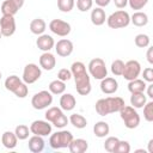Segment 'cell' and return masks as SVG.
<instances>
[{
	"instance_id": "5bb4252c",
	"label": "cell",
	"mask_w": 153,
	"mask_h": 153,
	"mask_svg": "<svg viewBox=\"0 0 153 153\" xmlns=\"http://www.w3.org/2000/svg\"><path fill=\"white\" fill-rule=\"evenodd\" d=\"M0 32L4 37H11L16 32L14 16H2L0 18Z\"/></svg>"
},
{
	"instance_id": "681fc988",
	"label": "cell",
	"mask_w": 153,
	"mask_h": 153,
	"mask_svg": "<svg viewBox=\"0 0 153 153\" xmlns=\"http://www.w3.org/2000/svg\"><path fill=\"white\" fill-rule=\"evenodd\" d=\"M1 37H2V35H1V32H0V39H1Z\"/></svg>"
},
{
	"instance_id": "4fadbf2b",
	"label": "cell",
	"mask_w": 153,
	"mask_h": 153,
	"mask_svg": "<svg viewBox=\"0 0 153 153\" xmlns=\"http://www.w3.org/2000/svg\"><path fill=\"white\" fill-rule=\"evenodd\" d=\"M49 29L53 33L60 36V37H66L71 33V24L62 20V19H53L49 23Z\"/></svg>"
},
{
	"instance_id": "d590c367",
	"label": "cell",
	"mask_w": 153,
	"mask_h": 153,
	"mask_svg": "<svg viewBox=\"0 0 153 153\" xmlns=\"http://www.w3.org/2000/svg\"><path fill=\"white\" fill-rule=\"evenodd\" d=\"M143 108V118L147 122H153V102H146V104L142 106Z\"/></svg>"
},
{
	"instance_id": "f6af8a7d",
	"label": "cell",
	"mask_w": 153,
	"mask_h": 153,
	"mask_svg": "<svg viewBox=\"0 0 153 153\" xmlns=\"http://www.w3.org/2000/svg\"><path fill=\"white\" fill-rule=\"evenodd\" d=\"M111 0H93V2H96V5L98 7H105L110 4Z\"/></svg>"
},
{
	"instance_id": "6da1fadb",
	"label": "cell",
	"mask_w": 153,
	"mask_h": 153,
	"mask_svg": "<svg viewBox=\"0 0 153 153\" xmlns=\"http://www.w3.org/2000/svg\"><path fill=\"white\" fill-rule=\"evenodd\" d=\"M71 72H72V78H74L76 92L80 96H87L91 92L92 86H91L90 74L86 71V66L81 61H75L71 66Z\"/></svg>"
},
{
	"instance_id": "60d3db41",
	"label": "cell",
	"mask_w": 153,
	"mask_h": 153,
	"mask_svg": "<svg viewBox=\"0 0 153 153\" xmlns=\"http://www.w3.org/2000/svg\"><path fill=\"white\" fill-rule=\"evenodd\" d=\"M57 79H60V80H62L65 82L68 81V80H71L72 79V72H71V69H67V68L60 69L59 73H57Z\"/></svg>"
},
{
	"instance_id": "d6a6232c",
	"label": "cell",
	"mask_w": 153,
	"mask_h": 153,
	"mask_svg": "<svg viewBox=\"0 0 153 153\" xmlns=\"http://www.w3.org/2000/svg\"><path fill=\"white\" fill-rule=\"evenodd\" d=\"M134 42H135V45L139 47V48H147L151 43V39H149V36L146 35V33H139L135 36L134 38Z\"/></svg>"
},
{
	"instance_id": "3957f363",
	"label": "cell",
	"mask_w": 153,
	"mask_h": 153,
	"mask_svg": "<svg viewBox=\"0 0 153 153\" xmlns=\"http://www.w3.org/2000/svg\"><path fill=\"white\" fill-rule=\"evenodd\" d=\"M5 88L10 92H12L18 98H25L29 93L27 85L17 75H10L5 80Z\"/></svg>"
},
{
	"instance_id": "f1b7e54d",
	"label": "cell",
	"mask_w": 153,
	"mask_h": 153,
	"mask_svg": "<svg viewBox=\"0 0 153 153\" xmlns=\"http://www.w3.org/2000/svg\"><path fill=\"white\" fill-rule=\"evenodd\" d=\"M147 102V96L145 94V92H140V93H131L130 96V105L135 109H141Z\"/></svg>"
},
{
	"instance_id": "b9f144b4",
	"label": "cell",
	"mask_w": 153,
	"mask_h": 153,
	"mask_svg": "<svg viewBox=\"0 0 153 153\" xmlns=\"http://www.w3.org/2000/svg\"><path fill=\"white\" fill-rule=\"evenodd\" d=\"M142 76L146 82H153V68L152 67L145 68L142 72Z\"/></svg>"
},
{
	"instance_id": "ac0fdd59",
	"label": "cell",
	"mask_w": 153,
	"mask_h": 153,
	"mask_svg": "<svg viewBox=\"0 0 153 153\" xmlns=\"http://www.w3.org/2000/svg\"><path fill=\"white\" fill-rule=\"evenodd\" d=\"M36 45L39 50H42L43 53L44 51H50L54 45H55V41L54 38L50 36V35H47V33H42L38 36V38L36 39Z\"/></svg>"
},
{
	"instance_id": "ffe728a7",
	"label": "cell",
	"mask_w": 153,
	"mask_h": 153,
	"mask_svg": "<svg viewBox=\"0 0 153 153\" xmlns=\"http://www.w3.org/2000/svg\"><path fill=\"white\" fill-rule=\"evenodd\" d=\"M76 105L75 97L72 93H62L60 98V108L63 111H72Z\"/></svg>"
},
{
	"instance_id": "f35d334b",
	"label": "cell",
	"mask_w": 153,
	"mask_h": 153,
	"mask_svg": "<svg viewBox=\"0 0 153 153\" xmlns=\"http://www.w3.org/2000/svg\"><path fill=\"white\" fill-rule=\"evenodd\" d=\"M93 0H76V8L80 12H87L92 8Z\"/></svg>"
},
{
	"instance_id": "c3c4849f",
	"label": "cell",
	"mask_w": 153,
	"mask_h": 153,
	"mask_svg": "<svg viewBox=\"0 0 153 153\" xmlns=\"http://www.w3.org/2000/svg\"><path fill=\"white\" fill-rule=\"evenodd\" d=\"M1 76H2V74H1V72H0V80H1Z\"/></svg>"
},
{
	"instance_id": "bcb514c9",
	"label": "cell",
	"mask_w": 153,
	"mask_h": 153,
	"mask_svg": "<svg viewBox=\"0 0 153 153\" xmlns=\"http://www.w3.org/2000/svg\"><path fill=\"white\" fill-rule=\"evenodd\" d=\"M146 88H147V97H149L152 99L153 98V85L149 82V85H147Z\"/></svg>"
},
{
	"instance_id": "1f68e13d",
	"label": "cell",
	"mask_w": 153,
	"mask_h": 153,
	"mask_svg": "<svg viewBox=\"0 0 153 153\" xmlns=\"http://www.w3.org/2000/svg\"><path fill=\"white\" fill-rule=\"evenodd\" d=\"M14 134L18 137V140H26L30 135V128L25 124H19L14 129Z\"/></svg>"
},
{
	"instance_id": "8992f818",
	"label": "cell",
	"mask_w": 153,
	"mask_h": 153,
	"mask_svg": "<svg viewBox=\"0 0 153 153\" xmlns=\"http://www.w3.org/2000/svg\"><path fill=\"white\" fill-rule=\"evenodd\" d=\"M120 116L128 129H135L140 124V115L137 114L136 109L133 108L131 105H124L120 111Z\"/></svg>"
},
{
	"instance_id": "9c48e42d",
	"label": "cell",
	"mask_w": 153,
	"mask_h": 153,
	"mask_svg": "<svg viewBox=\"0 0 153 153\" xmlns=\"http://www.w3.org/2000/svg\"><path fill=\"white\" fill-rule=\"evenodd\" d=\"M51 103H53V94L47 90H42L35 93L31 98V105L36 110L47 109L49 105H51Z\"/></svg>"
},
{
	"instance_id": "277c9868",
	"label": "cell",
	"mask_w": 153,
	"mask_h": 153,
	"mask_svg": "<svg viewBox=\"0 0 153 153\" xmlns=\"http://www.w3.org/2000/svg\"><path fill=\"white\" fill-rule=\"evenodd\" d=\"M73 134L69 130H59L56 133H53L49 137V146L53 149H61V148H68L69 143L73 140Z\"/></svg>"
},
{
	"instance_id": "f546056e",
	"label": "cell",
	"mask_w": 153,
	"mask_h": 153,
	"mask_svg": "<svg viewBox=\"0 0 153 153\" xmlns=\"http://www.w3.org/2000/svg\"><path fill=\"white\" fill-rule=\"evenodd\" d=\"M48 88H49V92L51 94H62L66 91V82L60 80V79H56L49 84Z\"/></svg>"
},
{
	"instance_id": "5b68a950",
	"label": "cell",
	"mask_w": 153,
	"mask_h": 153,
	"mask_svg": "<svg viewBox=\"0 0 153 153\" xmlns=\"http://www.w3.org/2000/svg\"><path fill=\"white\" fill-rule=\"evenodd\" d=\"M44 116H45V120L51 123V126H54L56 128H60V129L65 128L69 122L67 116L63 114V110L61 108H57V106L49 108L45 111Z\"/></svg>"
},
{
	"instance_id": "e575fe53",
	"label": "cell",
	"mask_w": 153,
	"mask_h": 153,
	"mask_svg": "<svg viewBox=\"0 0 153 153\" xmlns=\"http://www.w3.org/2000/svg\"><path fill=\"white\" fill-rule=\"evenodd\" d=\"M123 68H124V62H123L122 60L117 59V60L112 61V63H111V73H112L115 76L122 75Z\"/></svg>"
},
{
	"instance_id": "7c38bea8",
	"label": "cell",
	"mask_w": 153,
	"mask_h": 153,
	"mask_svg": "<svg viewBox=\"0 0 153 153\" xmlns=\"http://www.w3.org/2000/svg\"><path fill=\"white\" fill-rule=\"evenodd\" d=\"M30 133H32L33 135H38V136H48L51 134V129L53 126L50 122H48L47 120H36L30 124Z\"/></svg>"
},
{
	"instance_id": "ba28073f",
	"label": "cell",
	"mask_w": 153,
	"mask_h": 153,
	"mask_svg": "<svg viewBox=\"0 0 153 153\" xmlns=\"http://www.w3.org/2000/svg\"><path fill=\"white\" fill-rule=\"evenodd\" d=\"M87 72L90 74V76L94 78L96 80H102L105 76H108V69H106V65L105 61L100 57H94L88 62L87 66Z\"/></svg>"
},
{
	"instance_id": "8d00e7d4",
	"label": "cell",
	"mask_w": 153,
	"mask_h": 153,
	"mask_svg": "<svg viewBox=\"0 0 153 153\" xmlns=\"http://www.w3.org/2000/svg\"><path fill=\"white\" fill-rule=\"evenodd\" d=\"M130 152V145L126 140H118L115 149L112 153H129Z\"/></svg>"
},
{
	"instance_id": "4316f807",
	"label": "cell",
	"mask_w": 153,
	"mask_h": 153,
	"mask_svg": "<svg viewBox=\"0 0 153 153\" xmlns=\"http://www.w3.org/2000/svg\"><path fill=\"white\" fill-rule=\"evenodd\" d=\"M45 29H47V24H45V22L42 18H35L30 23V31L33 35L39 36V35L44 33Z\"/></svg>"
},
{
	"instance_id": "30bf717a",
	"label": "cell",
	"mask_w": 153,
	"mask_h": 153,
	"mask_svg": "<svg viewBox=\"0 0 153 153\" xmlns=\"http://www.w3.org/2000/svg\"><path fill=\"white\" fill-rule=\"evenodd\" d=\"M41 76H42V69L36 63H27L24 67V69H23V76H22V79H23V81L26 85H30V84L36 82Z\"/></svg>"
},
{
	"instance_id": "7402d4cb",
	"label": "cell",
	"mask_w": 153,
	"mask_h": 153,
	"mask_svg": "<svg viewBox=\"0 0 153 153\" xmlns=\"http://www.w3.org/2000/svg\"><path fill=\"white\" fill-rule=\"evenodd\" d=\"M71 153H84L88 149V142L85 139H73L68 146Z\"/></svg>"
},
{
	"instance_id": "d4e9b609",
	"label": "cell",
	"mask_w": 153,
	"mask_h": 153,
	"mask_svg": "<svg viewBox=\"0 0 153 153\" xmlns=\"http://www.w3.org/2000/svg\"><path fill=\"white\" fill-rule=\"evenodd\" d=\"M130 23L135 26H146L148 24V16L145 12L141 11H136L130 16Z\"/></svg>"
},
{
	"instance_id": "836d02e7",
	"label": "cell",
	"mask_w": 153,
	"mask_h": 153,
	"mask_svg": "<svg viewBox=\"0 0 153 153\" xmlns=\"http://www.w3.org/2000/svg\"><path fill=\"white\" fill-rule=\"evenodd\" d=\"M75 1L74 0H57V8L63 12V13H68L74 8Z\"/></svg>"
},
{
	"instance_id": "44dd1931",
	"label": "cell",
	"mask_w": 153,
	"mask_h": 153,
	"mask_svg": "<svg viewBox=\"0 0 153 153\" xmlns=\"http://www.w3.org/2000/svg\"><path fill=\"white\" fill-rule=\"evenodd\" d=\"M45 142L43 140V136H38V135H33L29 139L27 142V147L32 153H39L44 149Z\"/></svg>"
},
{
	"instance_id": "ee69618b",
	"label": "cell",
	"mask_w": 153,
	"mask_h": 153,
	"mask_svg": "<svg viewBox=\"0 0 153 153\" xmlns=\"http://www.w3.org/2000/svg\"><path fill=\"white\" fill-rule=\"evenodd\" d=\"M146 57H147V61H148L151 65H153V48H152V47H149V48L147 49Z\"/></svg>"
},
{
	"instance_id": "603a6c76",
	"label": "cell",
	"mask_w": 153,
	"mask_h": 153,
	"mask_svg": "<svg viewBox=\"0 0 153 153\" xmlns=\"http://www.w3.org/2000/svg\"><path fill=\"white\" fill-rule=\"evenodd\" d=\"M1 142H2V146L7 149H13L16 148L17 146V142H18V137L16 136L14 131H11V130H6L4 131L2 136H1Z\"/></svg>"
},
{
	"instance_id": "cb8c5ba5",
	"label": "cell",
	"mask_w": 153,
	"mask_h": 153,
	"mask_svg": "<svg viewBox=\"0 0 153 153\" xmlns=\"http://www.w3.org/2000/svg\"><path fill=\"white\" fill-rule=\"evenodd\" d=\"M91 22L93 25L96 26H100L105 23L106 20V14H105V11L103 10V7H96L91 11Z\"/></svg>"
},
{
	"instance_id": "8fae6325",
	"label": "cell",
	"mask_w": 153,
	"mask_h": 153,
	"mask_svg": "<svg viewBox=\"0 0 153 153\" xmlns=\"http://www.w3.org/2000/svg\"><path fill=\"white\" fill-rule=\"evenodd\" d=\"M141 74V65L139 61L136 60H129L124 63V68H123V73H122V76L130 81V80H134L136 78H139V75Z\"/></svg>"
},
{
	"instance_id": "7dc6e473",
	"label": "cell",
	"mask_w": 153,
	"mask_h": 153,
	"mask_svg": "<svg viewBox=\"0 0 153 153\" xmlns=\"http://www.w3.org/2000/svg\"><path fill=\"white\" fill-rule=\"evenodd\" d=\"M148 152L149 153H153V139H151L148 141Z\"/></svg>"
},
{
	"instance_id": "83f0119b",
	"label": "cell",
	"mask_w": 153,
	"mask_h": 153,
	"mask_svg": "<svg viewBox=\"0 0 153 153\" xmlns=\"http://www.w3.org/2000/svg\"><path fill=\"white\" fill-rule=\"evenodd\" d=\"M146 81L143 79H134V80H130L128 82V91L130 93H140V92H145L146 90Z\"/></svg>"
},
{
	"instance_id": "7bdbcfd3",
	"label": "cell",
	"mask_w": 153,
	"mask_h": 153,
	"mask_svg": "<svg viewBox=\"0 0 153 153\" xmlns=\"http://www.w3.org/2000/svg\"><path fill=\"white\" fill-rule=\"evenodd\" d=\"M117 8H124L128 5V0H112Z\"/></svg>"
},
{
	"instance_id": "7a4b0ae2",
	"label": "cell",
	"mask_w": 153,
	"mask_h": 153,
	"mask_svg": "<svg viewBox=\"0 0 153 153\" xmlns=\"http://www.w3.org/2000/svg\"><path fill=\"white\" fill-rule=\"evenodd\" d=\"M126 105L121 97H105L96 102L94 109L99 116H108L114 112H118Z\"/></svg>"
},
{
	"instance_id": "484cf974",
	"label": "cell",
	"mask_w": 153,
	"mask_h": 153,
	"mask_svg": "<svg viewBox=\"0 0 153 153\" xmlns=\"http://www.w3.org/2000/svg\"><path fill=\"white\" fill-rule=\"evenodd\" d=\"M109 133H110V126L105 121H98L93 126V134L99 139L108 136Z\"/></svg>"
},
{
	"instance_id": "4dcf8cb0",
	"label": "cell",
	"mask_w": 153,
	"mask_h": 153,
	"mask_svg": "<svg viewBox=\"0 0 153 153\" xmlns=\"http://www.w3.org/2000/svg\"><path fill=\"white\" fill-rule=\"evenodd\" d=\"M68 120H69L71 124L73 127H75L76 129H84L87 126V120L80 114H72Z\"/></svg>"
},
{
	"instance_id": "74e56055",
	"label": "cell",
	"mask_w": 153,
	"mask_h": 153,
	"mask_svg": "<svg viewBox=\"0 0 153 153\" xmlns=\"http://www.w3.org/2000/svg\"><path fill=\"white\" fill-rule=\"evenodd\" d=\"M118 140L120 139L116 137V136H109V137H106L105 139V142H104V149L106 152L112 153L114 149H115V147H116V145H117V142H118Z\"/></svg>"
},
{
	"instance_id": "9a60e30c",
	"label": "cell",
	"mask_w": 153,
	"mask_h": 153,
	"mask_svg": "<svg viewBox=\"0 0 153 153\" xmlns=\"http://www.w3.org/2000/svg\"><path fill=\"white\" fill-rule=\"evenodd\" d=\"M24 5V0H5L1 4L0 11L2 16H14Z\"/></svg>"
},
{
	"instance_id": "52a82bcc",
	"label": "cell",
	"mask_w": 153,
	"mask_h": 153,
	"mask_svg": "<svg viewBox=\"0 0 153 153\" xmlns=\"http://www.w3.org/2000/svg\"><path fill=\"white\" fill-rule=\"evenodd\" d=\"M106 24L110 29H123L130 24V16L124 10H118L106 18Z\"/></svg>"
},
{
	"instance_id": "ab89813d",
	"label": "cell",
	"mask_w": 153,
	"mask_h": 153,
	"mask_svg": "<svg viewBox=\"0 0 153 153\" xmlns=\"http://www.w3.org/2000/svg\"><path fill=\"white\" fill-rule=\"evenodd\" d=\"M148 1L149 0H128V5L130 6L131 10L139 11V10H142L148 4Z\"/></svg>"
},
{
	"instance_id": "e0dca14e",
	"label": "cell",
	"mask_w": 153,
	"mask_h": 153,
	"mask_svg": "<svg viewBox=\"0 0 153 153\" xmlns=\"http://www.w3.org/2000/svg\"><path fill=\"white\" fill-rule=\"evenodd\" d=\"M100 91L105 94H114L118 90V81L112 76H105L100 80Z\"/></svg>"
},
{
	"instance_id": "2e32d148",
	"label": "cell",
	"mask_w": 153,
	"mask_h": 153,
	"mask_svg": "<svg viewBox=\"0 0 153 153\" xmlns=\"http://www.w3.org/2000/svg\"><path fill=\"white\" fill-rule=\"evenodd\" d=\"M55 47V51L59 56L61 57H67L69 56L73 50H74V45H73V42L71 39H67V38H62L60 41H57V43L54 45Z\"/></svg>"
},
{
	"instance_id": "d6986e66",
	"label": "cell",
	"mask_w": 153,
	"mask_h": 153,
	"mask_svg": "<svg viewBox=\"0 0 153 153\" xmlns=\"http://www.w3.org/2000/svg\"><path fill=\"white\" fill-rule=\"evenodd\" d=\"M56 66V57L50 51H44L39 56V67L44 71H53Z\"/></svg>"
}]
</instances>
